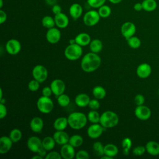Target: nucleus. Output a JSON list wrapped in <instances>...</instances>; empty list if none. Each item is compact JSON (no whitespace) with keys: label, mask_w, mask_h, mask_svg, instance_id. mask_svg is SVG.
I'll list each match as a JSON object with an SVG mask.
<instances>
[{"label":"nucleus","mask_w":159,"mask_h":159,"mask_svg":"<svg viewBox=\"0 0 159 159\" xmlns=\"http://www.w3.org/2000/svg\"><path fill=\"white\" fill-rule=\"evenodd\" d=\"M101 64V57L96 53L88 52L81 61V68L84 72L91 73L98 70Z\"/></svg>","instance_id":"obj_1"},{"label":"nucleus","mask_w":159,"mask_h":159,"mask_svg":"<svg viewBox=\"0 0 159 159\" xmlns=\"http://www.w3.org/2000/svg\"><path fill=\"white\" fill-rule=\"evenodd\" d=\"M68 125L75 130H80L83 129L87 124V116L81 112H73L68 116Z\"/></svg>","instance_id":"obj_2"},{"label":"nucleus","mask_w":159,"mask_h":159,"mask_svg":"<svg viewBox=\"0 0 159 159\" xmlns=\"http://www.w3.org/2000/svg\"><path fill=\"white\" fill-rule=\"evenodd\" d=\"M119 121L117 114L112 111H106L101 114L99 123L105 129L116 127Z\"/></svg>","instance_id":"obj_3"},{"label":"nucleus","mask_w":159,"mask_h":159,"mask_svg":"<svg viewBox=\"0 0 159 159\" xmlns=\"http://www.w3.org/2000/svg\"><path fill=\"white\" fill-rule=\"evenodd\" d=\"M27 146L30 151L36 153L42 157H45L47 155V150L43 148L42 140L37 136L29 137L27 141Z\"/></svg>","instance_id":"obj_4"},{"label":"nucleus","mask_w":159,"mask_h":159,"mask_svg":"<svg viewBox=\"0 0 159 159\" xmlns=\"http://www.w3.org/2000/svg\"><path fill=\"white\" fill-rule=\"evenodd\" d=\"M83 54L82 47L77 43L70 44L64 51L65 57L70 61H75L78 60Z\"/></svg>","instance_id":"obj_5"},{"label":"nucleus","mask_w":159,"mask_h":159,"mask_svg":"<svg viewBox=\"0 0 159 159\" xmlns=\"http://www.w3.org/2000/svg\"><path fill=\"white\" fill-rule=\"evenodd\" d=\"M53 102L50 97L42 96L40 97L37 101V107L40 112L43 114H48L53 109Z\"/></svg>","instance_id":"obj_6"},{"label":"nucleus","mask_w":159,"mask_h":159,"mask_svg":"<svg viewBox=\"0 0 159 159\" xmlns=\"http://www.w3.org/2000/svg\"><path fill=\"white\" fill-rule=\"evenodd\" d=\"M100 18L101 17L98 13V11L95 10H90L84 14L83 20L86 25L92 27L96 25L99 22Z\"/></svg>","instance_id":"obj_7"},{"label":"nucleus","mask_w":159,"mask_h":159,"mask_svg":"<svg viewBox=\"0 0 159 159\" xmlns=\"http://www.w3.org/2000/svg\"><path fill=\"white\" fill-rule=\"evenodd\" d=\"M32 75L34 79L41 83L47 80L48 77V70L43 65H37L33 68Z\"/></svg>","instance_id":"obj_8"},{"label":"nucleus","mask_w":159,"mask_h":159,"mask_svg":"<svg viewBox=\"0 0 159 159\" xmlns=\"http://www.w3.org/2000/svg\"><path fill=\"white\" fill-rule=\"evenodd\" d=\"M135 116L140 120H147L150 119L152 116V111L150 109L145 106H137L134 111Z\"/></svg>","instance_id":"obj_9"},{"label":"nucleus","mask_w":159,"mask_h":159,"mask_svg":"<svg viewBox=\"0 0 159 159\" xmlns=\"http://www.w3.org/2000/svg\"><path fill=\"white\" fill-rule=\"evenodd\" d=\"M105 128L100 123L92 124L87 129V135L91 139H98L103 133Z\"/></svg>","instance_id":"obj_10"},{"label":"nucleus","mask_w":159,"mask_h":159,"mask_svg":"<svg viewBox=\"0 0 159 159\" xmlns=\"http://www.w3.org/2000/svg\"><path fill=\"white\" fill-rule=\"evenodd\" d=\"M120 32L122 36L126 39V40L130 37L134 35L136 32V26L132 22H124L120 28Z\"/></svg>","instance_id":"obj_11"},{"label":"nucleus","mask_w":159,"mask_h":159,"mask_svg":"<svg viewBox=\"0 0 159 159\" xmlns=\"http://www.w3.org/2000/svg\"><path fill=\"white\" fill-rule=\"evenodd\" d=\"M6 52L11 55H17L21 50V43L18 40L11 39L6 42Z\"/></svg>","instance_id":"obj_12"},{"label":"nucleus","mask_w":159,"mask_h":159,"mask_svg":"<svg viewBox=\"0 0 159 159\" xmlns=\"http://www.w3.org/2000/svg\"><path fill=\"white\" fill-rule=\"evenodd\" d=\"M50 86L52 90L53 94L57 97L61 94H63L66 88L65 82L60 79H55L53 80L51 82Z\"/></svg>","instance_id":"obj_13"},{"label":"nucleus","mask_w":159,"mask_h":159,"mask_svg":"<svg viewBox=\"0 0 159 159\" xmlns=\"http://www.w3.org/2000/svg\"><path fill=\"white\" fill-rule=\"evenodd\" d=\"M61 39V32L57 27H52L48 29L46 33L47 40L52 43L55 44L58 43Z\"/></svg>","instance_id":"obj_14"},{"label":"nucleus","mask_w":159,"mask_h":159,"mask_svg":"<svg viewBox=\"0 0 159 159\" xmlns=\"http://www.w3.org/2000/svg\"><path fill=\"white\" fill-rule=\"evenodd\" d=\"M152 71V70L151 66L147 63H142L140 64L136 69L137 75L142 79H145L150 76Z\"/></svg>","instance_id":"obj_15"},{"label":"nucleus","mask_w":159,"mask_h":159,"mask_svg":"<svg viewBox=\"0 0 159 159\" xmlns=\"http://www.w3.org/2000/svg\"><path fill=\"white\" fill-rule=\"evenodd\" d=\"M60 154L62 158L64 159H73L76 155L75 147L69 143L61 145L60 150Z\"/></svg>","instance_id":"obj_16"},{"label":"nucleus","mask_w":159,"mask_h":159,"mask_svg":"<svg viewBox=\"0 0 159 159\" xmlns=\"http://www.w3.org/2000/svg\"><path fill=\"white\" fill-rule=\"evenodd\" d=\"M53 137L56 143L59 145H63L68 143L70 139L68 134L64 130H56L53 135Z\"/></svg>","instance_id":"obj_17"},{"label":"nucleus","mask_w":159,"mask_h":159,"mask_svg":"<svg viewBox=\"0 0 159 159\" xmlns=\"http://www.w3.org/2000/svg\"><path fill=\"white\" fill-rule=\"evenodd\" d=\"M13 143L9 136H2L0 138V153H7L11 149Z\"/></svg>","instance_id":"obj_18"},{"label":"nucleus","mask_w":159,"mask_h":159,"mask_svg":"<svg viewBox=\"0 0 159 159\" xmlns=\"http://www.w3.org/2000/svg\"><path fill=\"white\" fill-rule=\"evenodd\" d=\"M54 19L55 22V25H57V27L60 29H65L69 24V19L68 16L62 12L55 15Z\"/></svg>","instance_id":"obj_19"},{"label":"nucleus","mask_w":159,"mask_h":159,"mask_svg":"<svg viewBox=\"0 0 159 159\" xmlns=\"http://www.w3.org/2000/svg\"><path fill=\"white\" fill-rule=\"evenodd\" d=\"M30 129L35 133L40 132L43 127V121L39 117H33L30 122Z\"/></svg>","instance_id":"obj_20"},{"label":"nucleus","mask_w":159,"mask_h":159,"mask_svg":"<svg viewBox=\"0 0 159 159\" xmlns=\"http://www.w3.org/2000/svg\"><path fill=\"white\" fill-rule=\"evenodd\" d=\"M69 13L73 20H77L82 15L83 7L78 3H73L69 8Z\"/></svg>","instance_id":"obj_21"},{"label":"nucleus","mask_w":159,"mask_h":159,"mask_svg":"<svg viewBox=\"0 0 159 159\" xmlns=\"http://www.w3.org/2000/svg\"><path fill=\"white\" fill-rule=\"evenodd\" d=\"M91 99L86 93H80L76 95L75 99V104L80 107H84L88 106Z\"/></svg>","instance_id":"obj_22"},{"label":"nucleus","mask_w":159,"mask_h":159,"mask_svg":"<svg viewBox=\"0 0 159 159\" xmlns=\"http://www.w3.org/2000/svg\"><path fill=\"white\" fill-rule=\"evenodd\" d=\"M76 43L81 47H85L89 45L91 39L90 35L86 32H81L78 34L75 38Z\"/></svg>","instance_id":"obj_23"},{"label":"nucleus","mask_w":159,"mask_h":159,"mask_svg":"<svg viewBox=\"0 0 159 159\" xmlns=\"http://www.w3.org/2000/svg\"><path fill=\"white\" fill-rule=\"evenodd\" d=\"M146 152L152 156H157L159 155V143L156 141H148L145 145Z\"/></svg>","instance_id":"obj_24"},{"label":"nucleus","mask_w":159,"mask_h":159,"mask_svg":"<svg viewBox=\"0 0 159 159\" xmlns=\"http://www.w3.org/2000/svg\"><path fill=\"white\" fill-rule=\"evenodd\" d=\"M68 125V118L65 117H59L53 122V127L56 130H64Z\"/></svg>","instance_id":"obj_25"},{"label":"nucleus","mask_w":159,"mask_h":159,"mask_svg":"<svg viewBox=\"0 0 159 159\" xmlns=\"http://www.w3.org/2000/svg\"><path fill=\"white\" fill-rule=\"evenodd\" d=\"M104 155L111 158L116 157L119 152L117 147L113 143H107L104 145Z\"/></svg>","instance_id":"obj_26"},{"label":"nucleus","mask_w":159,"mask_h":159,"mask_svg":"<svg viewBox=\"0 0 159 159\" xmlns=\"http://www.w3.org/2000/svg\"><path fill=\"white\" fill-rule=\"evenodd\" d=\"M42 141L43 148L47 151H51L55 146L56 142L53 137L47 136L44 137Z\"/></svg>","instance_id":"obj_27"},{"label":"nucleus","mask_w":159,"mask_h":159,"mask_svg":"<svg viewBox=\"0 0 159 159\" xmlns=\"http://www.w3.org/2000/svg\"><path fill=\"white\" fill-rule=\"evenodd\" d=\"M89 45V49L91 52L96 53L100 52L102 50L103 47L102 42H101V40L98 39H95L92 40Z\"/></svg>","instance_id":"obj_28"},{"label":"nucleus","mask_w":159,"mask_h":159,"mask_svg":"<svg viewBox=\"0 0 159 159\" xmlns=\"http://www.w3.org/2000/svg\"><path fill=\"white\" fill-rule=\"evenodd\" d=\"M92 94L96 99H102L106 96V91L102 86H96L93 88Z\"/></svg>","instance_id":"obj_29"},{"label":"nucleus","mask_w":159,"mask_h":159,"mask_svg":"<svg viewBox=\"0 0 159 159\" xmlns=\"http://www.w3.org/2000/svg\"><path fill=\"white\" fill-rule=\"evenodd\" d=\"M142 3L143 10L147 12H152L157 7V2L155 0H143Z\"/></svg>","instance_id":"obj_30"},{"label":"nucleus","mask_w":159,"mask_h":159,"mask_svg":"<svg viewBox=\"0 0 159 159\" xmlns=\"http://www.w3.org/2000/svg\"><path fill=\"white\" fill-rule=\"evenodd\" d=\"M68 143L71 145L73 147H80L83 143V137L78 135V134H75L71 135L70 139Z\"/></svg>","instance_id":"obj_31"},{"label":"nucleus","mask_w":159,"mask_h":159,"mask_svg":"<svg viewBox=\"0 0 159 159\" xmlns=\"http://www.w3.org/2000/svg\"><path fill=\"white\" fill-rule=\"evenodd\" d=\"M104 146L101 142H96L93 145L94 153L98 157H102L104 155Z\"/></svg>","instance_id":"obj_32"},{"label":"nucleus","mask_w":159,"mask_h":159,"mask_svg":"<svg viewBox=\"0 0 159 159\" xmlns=\"http://www.w3.org/2000/svg\"><path fill=\"white\" fill-rule=\"evenodd\" d=\"M101 115H99V112L96 110H91L90 111L87 115L88 120L92 124L99 123Z\"/></svg>","instance_id":"obj_33"},{"label":"nucleus","mask_w":159,"mask_h":159,"mask_svg":"<svg viewBox=\"0 0 159 159\" xmlns=\"http://www.w3.org/2000/svg\"><path fill=\"white\" fill-rule=\"evenodd\" d=\"M132 145V140L129 137L124 138L122 141V147L123 149V154L124 155H128L129 154L130 150Z\"/></svg>","instance_id":"obj_34"},{"label":"nucleus","mask_w":159,"mask_h":159,"mask_svg":"<svg viewBox=\"0 0 159 159\" xmlns=\"http://www.w3.org/2000/svg\"><path fill=\"white\" fill-rule=\"evenodd\" d=\"M42 24L44 27L48 29L54 27L55 25V19L50 16H45L42 19Z\"/></svg>","instance_id":"obj_35"},{"label":"nucleus","mask_w":159,"mask_h":159,"mask_svg":"<svg viewBox=\"0 0 159 159\" xmlns=\"http://www.w3.org/2000/svg\"><path fill=\"white\" fill-rule=\"evenodd\" d=\"M127 44L128 45L134 49H137L138 48H139L141 45V40L140 39L136 37V36H132L131 37H130L129 39H128L127 40Z\"/></svg>","instance_id":"obj_36"},{"label":"nucleus","mask_w":159,"mask_h":159,"mask_svg":"<svg viewBox=\"0 0 159 159\" xmlns=\"http://www.w3.org/2000/svg\"><path fill=\"white\" fill-rule=\"evenodd\" d=\"M98 11L100 17L102 18H107L111 14V7L109 6L106 4H104L100 7H99Z\"/></svg>","instance_id":"obj_37"},{"label":"nucleus","mask_w":159,"mask_h":159,"mask_svg":"<svg viewBox=\"0 0 159 159\" xmlns=\"http://www.w3.org/2000/svg\"><path fill=\"white\" fill-rule=\"evenodd\" d=\"M57 102L61 107H66L70 102V98L68 95L63 93L57 96Z\"/></svg>","instance_id":"obj_38"},{"label":"nucleus","mask_w":159,"mask_h":159,"mask_svg":"<svg viewBox=\"0 0 159 159\" xmlns=\"http://www.w3.org/2000/svg\"><path fill=\"white\" fill-rule=\"evenodd\" d=\"M9 136L14 143H16L21 139L22 134L19 129H13L10 132Z\"/></svg>","instance_id":"obj_39"},{"label":"nucleus","mask_w":159,"mask_h":159,"mask_svg":"<svg viewBox=\"0 0 159 159\" xmlns=\"http://www.w3.org/2000/svg\"><path fill=\"white\" fill-rule=\"evenodd\" d=\"M40 82L37 80L34 79L30 80L28 83V89L29 91L35 92L39 90L40 88Z\"/></svg>","instance_id":"obj_40"},{"label":"nucleus","mask_w":159,"mask_h":159,"mask_svg":"<svg viewBox=\"0 0 159 159\" xmlns=\"http://www.w3.org/2000/svg\"><path fill=\"white\" fill-rule=\"evenodd\" d=\"M106 0H87L88 4L93 8H99L104 4Z\"/></svg>","instance_id":"obj_41"},{"label":"nucleus","mask_w":159,"mask_h":159,"mask_svg":"<svg viewBox=\"0 0 159 159\" xmlns=\"http://www.w3.org/2000/svg\"><path fill=\"white\" fill-rule=\"evenodd\" d=\"M146 152L145 147L139 145L134 147L132 150V153L135 156H142Z\"/></svg>","instance_id":"obj_42"},{"label":"nucleus","mask_w":159,"mask_h":159,"mask_svg":"<svg viewBox=\"0 0 159 159\" xmlns=\"http://www.w3.org/2000/svg\"><path fill=\"white\" fill-rule=\"evenodd\" d=\"M45 159H61L62 158L60 152H58L56 151H50L45 157Z\"/></svg>","instance_id":"obj_43"},{"label":"nucleus","mask_w":159,"mask_h":159,"mask_svg":"<svg viewBox=\"0 0 159 159\" xmlns=\"http://www.w3.org/2000/svg\"><path fill=\"white\" fill-rule=\"evenodd\" d=\"M75 157L76 159H88L89 158V155L86 150H80L76 153Z\"/></svg>","instance_id":"obj_44"},{"label":"nucleus","mask_w":159,"mask_h":159,"mask_svg":"<svg viewBox=\"0 0 159 159\" xmlns=\"http://www.w3.org/2000/svg\"><path fill=\"white\" fill-rule=\"evenodd\" d=\"M88 107L91 109V110H97L100 107V102L98 101V99H91L89 104H88Z\"/></svg>","instance_id":"obj_45"},{"label":"nucleus","mask_w":159,"mask_h":159,"mask_svg":"<svg viewBox=\"0 0 159 159\" xmlns=\"http://www.w3.org/2000/svg\"><path fill=\"white\" fill-rule=\"evenodd\" d=\"M134 102L136 106L143 105L145 102V98L141 94H137L134 97Z\"/></svg>","instance_id":"obj_46"},{"label":"nucleus","mask_w":159,"mask_h":159,"mask_svg":"<svg viewBox=\"0 0 159 159\" xmlns=\"http://www.w3.org/2000/svg\"><path fill=\"white\" fill-rule=\"evenodd\" d=\"M5 104L0 103V119H2L4 118L7 114V110L6 106L4 105Z\"/></svg>","instance_id":"obj_47"},{"label":"nucleus","mask_w":159,"mask_h":159,"mask_svg":"<svg viewBox=\"0 0 159 159\" xmlns=\"http://www.w3.org/2000/svg\"><path fill=\"white\" fill-rule=\"evenodd\" d=\"M42 96H47V97H50L52 96V94H53V92H52V90L50 86H45V87L43 88V89L42 90Z\"/></svg>","instance_id":"obj_48"},{"label":"nucleus","mask_w":159,"mask_h":159,"mask_svg":"<svg viewBox=\"0 0 159 159\" xmlns=\"http://www.w3.org/2000/svg\"><path fill=\"white\" fill-rule=\"evenodd\" d=\"M52 12L53 13L54 15L58 14L61 12V7L60 5H58L57 4H55L52 6Z\"/></svg>","instance_id":"obj_49"},{"label":"nucleus","mask_w":159,"mask_h":159,"mask_svg":"<svg viewBox=\"0 0 159 159\" xmlns=\"http://www.w3.org/2000/svg\"><path fill=\"white\" fill-rule=\"evenodd\" d=\"M7 19V14L2 9L0 10V24H2L6 21Z\"/></svg>","instance_id":"obj_50"},{"label":"nucleus","mask_w":159,"mask_h":159,"mask_svg":"<svg viewBox=\"0 0 159 159\" xmlns=\"http://www.w3.org/2000/svg\"><path fill=\"white\" fill-rule=\"evenodd\" d=\"M134 9L136 11H140L143 9V6L142 2H137L134 5Z\"/></svg>","instance_id":"obj_51"},{"label":"nucleus","mask_w":159,"mask_h":159,"mask_svg":"<svg viewBox=\"0 0 159 159\" xmlns=\"http://www.w3.org/2000/svg\"><path fill=\"white\" fill-rule=\"evenodd\" d=\"M45 1L48 5H51V6L55 4L57 2V0H45Z\"/></svg>","instance_id":"obj_52"},{"label":"nucleus","mask_w":159,"mask_h":159,"mask_svg":"<svg viewBox=\"0 0 159 159\" xmlns=\"http://www.w3.org/2000/svg\"><path fill=\"white\" fill-rule=\"evenodd\" d=\"M122 0H109V1L110 2H111L112 4H119Z\"/></svg>","instance_id":"obj_53"},{"label":"nucleus","mask_w":159,"mask_h":159,"mask_svg":"<svg viewBox=\"0 0 159 159\" xmlns=\"http://www.w3.org/2000/svg\"><path fill=\"white\" fill-rule=\"evenodd\" d=\"M43 157H42L40 156V155L37 154V155L33 156L32 158V159H43Z\"/></svg>","instance_id":"obj_54"},{"label":"nucleus","mask_w":159,"mask_h":159,"mask_svg":"<svg viewBox=\"0 0 159 159\" xmlns=\"http://www.w3.org/2000/svg\"><path fill=\"white\" fill-rule=\"evenodd\" d=\"M101 159H112V158H111V157H109V156H107V155H104L103 156L101 157Z\"/></svg>","instance_id":"obj_55"},{"label":"nucleus","mask_w":159,"mask_h":159,"mask_svg":"<svg viewBox=\"0 0 159 159\" xmlns=\"http://www.w3.org/2000/svg\"><path fill=\"white\" fill-rule=\"evenodd\" d=\"M69 43H70V44H74V43H76L75 39H70V40H69Z\"/></svg>","instance_id":"obj_56"},{"label":"nucleus","mask_w":159,"mask_h":159,"mask_svg":"<svg viewBox=\"0 0 159 159\" xmlns=\"http://www.w3.org/2000/svg\"><path fill=\"white\" fill-rule=\"evenodd\" d=\"M0 92H1V94H0V99H1L2 98V95H3L2 94V89L1 88L0 89Z\"/></svg>","instance_id":"obj_57"},{"label":"nucleus","mask_w":159,"mask_h":159,"mask_svg":"<svg viewBox=\"0 0 159 159\" xmlns=\"http://www.w3.org/2000/svg\"><path fill=\"white\" fill-rule=\"evenodd\" d=\"M3 6V1L2 0H0V7L2 8Z\"/></svg>","instance_id":"obj_58"},{"label":"nucleus","mask_w":159,"mask_h":159,"mask_svg":"<svg viewBox=\"0 0 159 159\" xmlns=\"http://www.w3.org/2000/svg\"><path fill=\"white\" fill-rule=\"evenodd\" d=\"M158 94H159V90H158Z\"/></svg>","instance_id":"obj_59"}]
</instances>
